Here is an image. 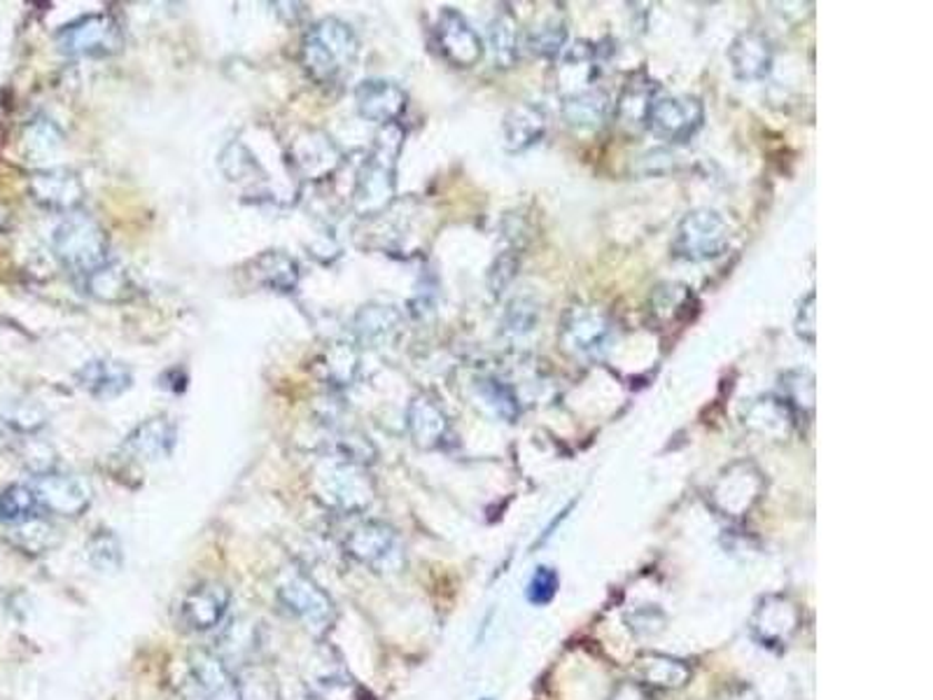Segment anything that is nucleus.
<instances>
[{"label":"nucleus","instance_id":"c03bdc74","mask_svg":"<svg viewBox=\"0 0 933 700\" xmlns=\"http://www.w3.org/2000/svg\"><path fill=\"white\" fill-rule=\"evenodd\" d=\"M29 131L31 136L27 138V145L33 155L47 157V155H54L61 148V134L52 122H47V119H40V122H36Z\"/></svg>","mask_w":933,"mask_h":700},{"label":"nucleus","instance_id":"ea45409f","mask_svg":"<svg viewBox=\"0 0 933 700\" xmlns=\"http://www.w3.org/2000/svg\"><path fill=\"white\" fill-rule=\"evenodd\" d=\"M12 533H14V542L21 549L33 551V553L47 551V549H52L57 544V530L50 523H44L42 516L33 519L29 523L14 525Z\"/></svg>","mask_w":933,"mask_h":700},{"label":"nucleus","instance_id":"e433bc0d","mask_svg":"<svg viewBox=\"0 0 933 700\" xmlns=\"http://www.w3.org/2000/svg\"><path fill=\"white\" fill-rule=\"evenodd\" d=\"M87 556L89 563L99 572H117L125 563L122 544H119V540L112 533H108V530H101V533L91 538L87 546Z\"/></svg>","mask_w":933,"mask_h":700},{"label":"nucleus","instance_id":"a18cd8bd","mask_svg":"<svg viewBox=\"0 0 933 700\" xmlns=\"http://www.w3.org/2000/svg\"><path fill=\"white\" fill-rule=\"evenodd\" d=\"M558 591V572L554 568H537L528 584V600L533 605H546Z\"/></svg>","mask_w":933,"mask_h":700},{"label":"nucleus","instance_id":"37998d69","mask_svg":"<svg viewBox=\"0 0 933 700\" xmlns=\"http://www.w3.org/2000/svg\"><path fill=\"white\" fill-rule=\"evenodd\" d=\"M794 327L805 344L815 346V339H817V293L815 289H810V293L801 299Z\"/></svg>","mask_w":933,"mask_h":700},{"label":"nucleus","instance_id":"dca6fc26","mask_svg":"<svg viewBox=\"0 0 933 700\" xmlns=\"http://www.w3.org/2000/svg\"><path fill=\"white\" fill-rule=\"evenodd\" d=\"M406 430H409L414 444L423 451L444 448L450 440L448 416L439 402L427 393H418L406 406Z\"/></svg>","mask_w":933,"mask_h":700},{"label":"nucleus","instance_id":"79ce46f5","mask_svg":"<svg viewBox=\"0 0 933 700\" xmlns=\"http://www.w3.org/2000/svg\"><path fill=\"white\" fill-rule=\"evenodd\" d=\"M229 164H234V168H229V171H225V176H227L231 183H244V180H250V176H252L255 171H259V164L252 159L250 150L246 148L244 142H229V145H227L225 152L220 155V166H229Z\"/></svg>","mask_w":933,"mask_h":700},{"label":"nucleus","instance_id":"f3484780","mask_svg":"<svg viewBox=\"0 0 933 700\" xmlns=\"http://www.w3.org/2000/svg\"><path fill=\"white\" fill-rule=\"evenodd\" d=\"M773 42L761 31H743L728 45V63L740 82H761L773 70Z\"/></svg>","mask_w":933,"mask_h":700},{"label":"nucleus","instance_id":"7ed1b4c3","mask_svg":"<svg viewBox=\"0 0 933 700\" xmlns=\"http://www.w3.org/2000/svg\"><path fill=\"white\" fill-rule=\"evenodd\" d=\"M52 248L68 272L82 278L108 264V234L89 213L76 210L54 229Z\"/></svg>","mask_w":933,"mask_h":700},{"label":"nucleus","instance_id":"bb28decb","mask_svg":"<svg viewBox=\"0 0 933 700\" xmlns=\"http://www.w3.org/2000/svg\"><path fill=\"white\" fill-rule=\"evenodd\" d=\"M197 684L201 687L206 700H241L236 684V674L225 666V661L208 651H199L191 659Z\"/></svg>","mask_w":933,"mask_h":700},{"label":"nucleus","instance_id":"ddd939ff","mask_svg":"<svg viewBox=\"0 0 933 700\" xmlns=\"http://www.w3.org/2000/svg\"><path fill=\"white\" fill-rule=\"evenodd\" d=\"M33 491L44 514L76 519L85 514L91 504V489L85 479L73 474L42 472L33 479Z\"/></svg>","mask_w":933,"mask_h":700},{"label":"nucleus","instance_id":"a878e982","mask_svg":"<svg viewBox=\"0 0 933 700\" xmlns=\"http://www.w3.org/2000/svg\"><path fill=\"white\" fill-rule=\"evenodd\" d=\"M798 629V612L784 598H768L754 614V633L765 644H782Z\"/></svg>","mask_w":933,"mask_h":700},{"label":"nucleus","instance_id":"393cba45","mask_svg":"<svg viewBox=\"0 0 933 700\" xmlns=\"http://www.w3.org/2000/svg\"><path fill=\"white\" fill-rule=\"evenodd\" d=\"M176 425L163 418H150L146 423H140L129 437L125 440V451L138 461H146V463H157L163 461V457H169L173 453L176 446Z\"/></svg>","mask_w":933,"mask_h":700},{"label":"nucleus","instance_id":"2f4dec72","mask_svg":"<svg viewBox=\"0 0 933 700\" xmlns=\"http://www.w3.org/2000/svg\"><path fill=\"white\" fill-rule=\"evenodd\" d=\"M44 512L31 484H12L0 491V523L21 525L40 519Z\"/></svg>","mask_w":933,"mask_h":700},{"label":"nucleus","instance_id":"c85d7f7f","mask_svg":"<svg viewBox=\"0 0 933 700\" xmlns=\"http://www.w3.org/2000/svg\"><path fill=\"white\" fill-rule=\"evenodd\" d=\"M488 50L497 68H512L520 57V31L512 12H499L488 23Z\"/></svg>","mask_w":933,"mask_h":700},{"label":"nucleus","instance_id":"4c0bfd02","mask_svg":"<svg viewBox=\"0 0 933 700\" xmlns=\"http://www.w3.org/2000/svg\"><path fill=\"white\" fill-rule=\"evenodd\" d=\"M691 299H693V295L688 293V287H684V285H677V283L661 285V287H656V293L652 297V302H654L652 313L665 323H669V321L675 323L679 313L684 308H688Z\"/></svg>","mask_w":933,"mask_h":700},{"label":"nucleus","instance_id":"0eeeda50","mask_svg":"<svg viewBox=\"0 0 933 700\" xmlns=\"http://www.w3.org/2000/svg\"><path fill=\"white\" fill-rule=\"evenodd\" d=\"M614 321L597 306H572L560 321V344L577 359H603L614 344Z\"/></svg>","mask_w":933,"mask_h":700},{"label":"nucleus","instance_id":"a211bd4d","mask_svg":"<svg viewBox=\"0 0 933 700\" xmlns=\"http://www.w3.org/2000/svg\"><path fill=\"white\" fill-rule=\"evenodd\" d=\"M548 115L546 108L535 101H523L509 108V112L502 119V148L509 155H520L546 136Z\"/></svg>","mask_w":933,"mask_h":700},{"label":"nucleus","instance_id":"49530a36","mask_svg":"<svg viewBox=\"0 0 933 700\" xmlns=\"http://www.w3.org/2000/svg\"><path fill=\"white\" fill-rule=\"evenodd\" d=\"M516 272H518V257L512 255V253H502L495 259L493 269H490V276H488L493 293L499 295L502 289H507L512 285V280L516 278Z\"/></svg>","mask_w":933,"mask_h":700},{"label":"nucleus","instance_id":"72a5a7b5","mask_svg":"<svg viewBox=\"0 0 933 700\" xmlns=\"http://www.w3.org/2000/svg\"><path fill=\"white\" fill-rule=\"evenodd\" d=\"M85 287L91 297L101 302H125L131 295V278L122 267L108 262L85 278Z\"/></svg>","mask_w":933,"mask_h":700},{"label":"nucleus","instance_id":"f704fd0d","mask_svg":"<svg viewBox=\"0 0 933 700\" xmlns=\"http://www.w3.org/2000/svg\"><path fill=\"white\" fill-rule=\"evenodd\" d=\"M567 27L560 19H548L539 27H535L528 38H525V47H528L530 55L537 59H558L567 50Z\"/></svg>","mask_w":933,"mask_h":700},{"label":"nucleus","instance_id":"c9c22d12","mask_svg":"<svg viewBox=\"0 0 933 700\" xmlns=\"http://www.w3.org/2000/svg\"><path fill=\"white\" fill-rule=\"evenodd\" d=\"M642 678L652 687L661 689H677L684 687L688 680V668L682 661L667 657H644L642 661Z\"/></svg>","mask_w":933,"mask_h":700},{"label":"nucleus","instance_id":"de8ad7c7","mask_svg":"<svg viewBox=\"0 0 933 700\" xmlns=\"http://www.w3.org/2000/svg\"><path fill=\"white\" fill-rule=\"evenodd\" d=\"M612 700H649V696L644 693V689H642L639 684H635V682H626V684H621V687L614 691Z\"/></svg>","mask_w":933,"mask_h":700},{"label":"nucleus","instance_id":"a19ab883","mask_svg":"<svg viewBox=\"0 0 933 700\" xmlns=\"http://www.w3.org/2000/svg\"><path fill=\"white\" fill-rule=\"evenodd\" d=\"M327 378L337 385H348L357 372V353L348 344H337L327 353Z\"/></svg>","mask_w":933,"mask_h":700},{"label":"nucleus","instance_id":"7c9ffc66","mask_svg":"<svg viewBox=\"0 0 933 700\" xmlns=\"http://www.w3.org/2000/svg\"><path fill=\"white\" fill-rule=\"evenodd\" d=\"M782 402L788 406L794 421L810 418L815 412V376L807 369H792L780 378Z\"/></svg>","mask_w":933,"mask_h":700},{"label":"nucleus","instance_id":"b1692460","mask_svg":"<svg viewBox=\"0 0 933 700\" xmlns=\"http://www.w3.org/2000/svg\"><path fill=\"white\" fill-rule=\"evenodd\" d=\"M472 400L476 406H482L484 414L502 423H516L523 412L520 397L514 391V385L493 374L476 376L472 381Z\"/></svg>","mask_w":933,"mask_h":700},{"label":"nucleus","instance_id":"9d476101","mask_svg":"<svg viewBox=\"0 0 933 700\" xmlns=\"http://www.w3.org/2000/svg\"><path fill=\"white\" fill-rule=\"evenodd\" d=\"M642 122L654 136L667 142H686L703 129V101L688 93L654 96L644 108Z\"/></svg>","mask_w":933,"mask_h":700},{"label":"nucleus","instance_id":"20e7f679","mask_svg":"<svg viewBox=\"0 0 933 700\" xmlns=\"http://www.w3.org/2000/svg\"><path fill=\"white\" fill-rule=\"evenodd\" d=\"M318 497L344 514H360L374 502V484L365 470L339 455H325L314 472Z\"/></svg>","mask_w":933,"mask_h":700},{"label":"nucleus","instance_id":"aec40b11","mask_svg":"<svg viewBox=\"0 0 933 700\" xmlns=\"http://www.w3.org/2000/svg\"><path fill=\"white\" fill-rule=\"evenodd\" d=\"M231 593L225 584L218 582H206L191 589L182 605H180V619L191 631H210L215 625H220L227 610H229Z\"/></svg>","mask_w":933,"mask_h":700},{"label":"nucleus","instance_id":"5701e85b","mask_svg":"<svg viewBox=\"0 0 933 700\" xmlns=\"http://www.w3.org/2000/svg\"><path fill=\"white\" fill-rule=\"evenodd\" d=\"M404 327L401 310L393 304H367L355 316L357 342L369 348L390 346Z\"/></svg>","mask_w":933,"mask_h":700},{"label":"nucleus","instance_id":"473e14b6","mask_svg":"<svg viewBox=\"0 0 933 700\" xmlns=\"http://www.w3.org/2000/svg\"><path fill=\"white\" fill-rule=\"evenodd\" d=\"M745 425H750L752 430L761 432V434H775V432H788V427L794 425V416L788 412V406L782 402V397L768 395V397H758L747 406V414H745Z\"/></svg>","mask_w":933,"mask_h":700},{"label":"nucleus","instance_id":"1a4fd4ad","mask_svg":"<svg viewBox=\"0 0 933 700\" xmlns=\"http://www.w3.org/2000/svg\"><path fill=\"white\" fill-rule=\"evenodd\" d=\"M57 45L68 57L103 59L122 52L125 31L112 14L96 12L70 21L57 33Z\"/></svg>","mask_w":933,"mask_h":700},{"label":"nucleus","instance_id":"2eb2a0df","mask_svg":"<svg viewBox=\"0 0 933 700\" xmlns=\"http://www.w3.org/2000/svg\"><path fill=\"white\" fill-rule=\"evenodd\" d=\"M409 103V96L406 91L386 78H371L357 85L355 89V106L360 117L376 122L380 127L399 122V117Z\"/></svg>","mask_w":933,"mask_h":700},{"label":"nucleus","instance_id":"f257e3e1","mask_svg":"<svg viewBox=\"0 0 933 700\" xmlns=\"http://www.w3.org/2000/svg\"><path fill=\"white\" fill-rule=\"evenodd\" d=\"M404 145L399 122L380 127L374 150L365 159L353 189V210L360 217H374L386 210L397 195V159Z\"/></svg>","mask_w":933,"mask_h":700},{"label":"nucleus","instance_id":"c756f323","mask_svg":"<svg viewBox=\"0 0 933 700\" xmlns=\"http://www.w3.org/2000/svg\"><path fill=\"white\" fill-rule=\"evenodd\" d=\"M539 304L533 297H514L505 313H502V323H499V334L502 339H507L512 344L525 342L528 336H533L537 332L539 325Z\"/></svg>","mask_w":933,"mask_h":700},{"label":"nucleus","instance_id":"412c9836","mask_svg":"<svg viewBox=\"0 0 933 700\" xmlns=\"http://www.w3.org/2000/svg\"><path fill=\"white\" fill-rule=\"evenodd\" d=\"M78 385L93 400L110 402V400L122 397L131 388L133 374L127 362L122 359L96 357V359L85 362V365L80 367Z\"/></svg>","mask_w":933,"mask_h":700},{"label":"nucleus","instance_id":"f03ea898","mask_svg":"<svg viewBox=\"0 0 933 700\" xmlns=\"http://www.w3.org/2000/svg\"><path fill=\"white\" fill-rule=\"evenodd\" d=\"M357 55H360V40L350 23L337 17L316 21L301 42V63L306 72L325 85L337 82L346 70H350Z\"/></svg>","mask_w":933,"mask_h":700},{"label":"nucleus","instance_id":"58836bf2","mask_svg":"<svg viewBox=\"0 0 933 700\" xmlns=\"http://www.w3.org/2000/svg\"><path fill=\"white\" fill-rule=\"evenodd\" d=\"M241 700H280L276 680L265 668H246L236 678Z\"/></svg>","mask_w":933,"mask_h":700},{"label":"nucleus","instance_id":"4468645a","mask_svg":"<svg viewBox=\"0 0 933 700\" xmlns=\"http://www.w3.org/2000/svg\"><path fill=\"white\" fill-rule=\"evenodd\" d=\"M290 161L299 178L320 183L337 174L344 161L339 145L325 131L308 129L299 134L290 145Z\"/></svg>","mask_w":933,"mask_h":700},{"label":"nucleus","instance_id":"f8f14e48","mask_svg":"<svg viewBox=\"0 0 933 700\" xmlns=\"http://www.w3.org/2000/svg\"><path fill=\"white\" fill-rule=\"evenodd\" d=\"M763 486V474L752 463H735L716 479L709 500L726 516H745L758 502Z\"/></svg>","mask_w":933,"mask_h":700},{"label":"nucleus","instance_id":"9b49d317","mask_svg":"<svg viewBox=\"0 0 933 700\" xmlns=\"http://www.w3.org/2000/svg\"><path fill=\"white\" fill-rule=\"evenodd\" d=\"M437 47L448 63L456 68H474L484 59L486 45L482 36L456 8H444L437 19Z\"/></svg>","mask_w":933,"mask_h":700},{"label":"nucleus","instance_id":"423d86ee","mask_svg":"<svg viewBox=\"0 0 933 700\" xmlns=\"http://www.w3.org/2000/svg\"><path fill=\"white\" fill-rule=\"evenodd\" d=\"M276 593L282 608L297 617L314 635H325L337 619V608H334L331 598L325 589H320L314 576L301 570H285L278 579Z\"/></svg>","mask_w":933,"mask_h":700},{"label":"nucleus","instance_id":"cd10ccee","mask_svg":"<svg viewBox=\"0 0 933 700\" xmlns=\"http://www.w3.org/2000/svg\"><path fill=\"white\" fill-rule=\"evenodd\" d=\"M299 278V262L282 250H267L255 259V280L274 293H295Z\"/></svg>","mask_w":933,"mask_h":700},{"label":"nucleus","instance_id":"4be33fe9","mask_svg":"<svg viewBox=\"0 0 933 700\" xmlns=\"http://www.w3.org/2000/svg\"><path fill=\"white\" fill-rule=\"evenodd\" d=\"M612 110L609 93L601 87H584L563 93L560 115L572 129L593 131L601 129Z\"/></svg>","mask_w":933,"mask_h":700},{"label":"nucleus","instance_id":"6e6552de","mask_svg":"<svg viewBox=\"0 0 933 700\" xmlns=\"http://www.w3.org/2000/svg\"><path fill=\"white\" fill-rule=\"evenodd\" d=\"M344 546L350 559L378 574L399 572L406 563L401 538L395 528L383 521H363L353 525Z\"/></svg>","mask_w":933,"mask_h":700},{"label":"nucleus","instance_id":"39448f33","mask_svg":"<svg viewBox=\"0 0 933 700\" xmlns=\"http://www.w3.org/2000/svg\"><path fill=\"white\" fill-rule=\"evenodd\" d=\"M731 244L726 217L714 208L688 210L675 231L673 255L684 262H709L722 257Z\"/></svg>","mask_w":933,"mask_h":700},{"label":"nucleus","instance_id":"6ab92c4d","mask_svg":"<svg viewBox=\"0 0 933 700\" xmlns=\"http://www.w3.org/2000/svg\"><path fill=\"white\" fill-rule=\"evenodd\" d=\"M29 187L36 204L54 213H76L85 199L82 180L66 168H50V171L36 174Z\"/></svg>","mask_w":933,"mask_h":700}]
</instances>
